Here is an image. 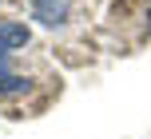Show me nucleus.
Returning <instances> with one entry per match:
<instances>
[{"label": "nucleus", "mask_w": 151, "mask_h": 139, "mask_svg": "<svg viewBox=\"0 0 151 139\" xmlns=\"http://www.w3.org/2000/svg\"><path fill=\"white\" fill-rule=\"evenodd\" d=\"M16 92H28V80L12 76L8 68H0V95H16Z\"/></svg>", "instance_id": "3"}, {"label": "nucleus", "mask_w": 151, "mask_h": 139, "mask_svg": "<svg viewBox=\"0 0 151 139\" xmlns=\"http://www.w3.org/2000/svg\"><path fill=\"white\" fill-rule=\"evenodd\" d=\"M147 28H151V12H147Z\"/></svg>", "instance_id": "4"}, {"label": "nucleus", "mask_w": 151, "mask_h": 139, "mask_svg": "<svg viewBox=\"0 0 151 139\" xmlns=\"http://www.w3.org/2000/svg\"><path fill=\"white\" fill-rule=\"evenodd\" d=\"M28 40H32L28 24H20V20H4L0 24V68H8V56L28 48Z\"/></svg>", "instance_id": "1"}, {"label": "nucleus", "mask_w": 151, "mask_h": 139, "mask_svg": "<svg viewBox=\"0 0 151 139\" xmlns=\"http://www.w3.org/2000/svg\"><path fill=\"white\" fill-rule=\"evenodd\" d=\"M72 16V0H32V20L44 28H64Z\"/></svg>", "instance_id": "2"}]
</instances>
